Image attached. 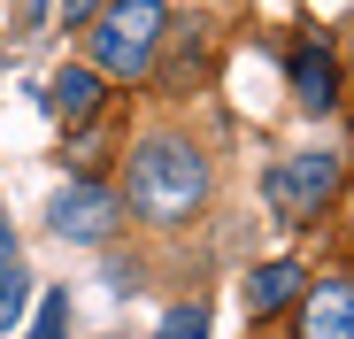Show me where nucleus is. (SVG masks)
<instances>
[{
	"instance_id": "f257e3e1",
	"label": "nucleus",
	"mask_w": 354,
	"mask_h": 339,
	"mask_svg": "<svg viewBox=\"0 0 354 339\" xmlns=\"http://www.w3.org/2000/svg\"><path fill=\"white\" fill-rule=\"evenodd\" d=\"M201 193H208V170H201V154H193L185 139H147V147L131 154V208H139V216L185 223V216L201 208Z\"/></svg>"
},
{
	"instance_id": "f03ea898",
	"label": "nucleus",
	"mask_w": 354,
	"mask_h": 339,
	"mask_svg": "<svg viewBox=\"0 0 354 339\" xmlns=\"http://www.w3.org/2000/svg\"><path fill=\"white\" fill-rule=\"evenodd\" d=\"M162 31H169V8H162V0H108V8L93 16V70H108V77H147Z\"/></svg>"
},
{
	"instance_id": "7ed1b4c3",
	"label": "nucleus",
	"mask_w": 354,
	"mask_h": 339,
	"mask_svg": "<svg viewBox=\"0 0 354 339\" xmlns=\"http://www.w3.org/2000/svg\"><path fill=\"white\" fill-rule=\"evenodd\" d=\"M331 193H339V154H324V147L285 154V162L270 170V208H277L285 223H308Z\"/></svg>"
},
{
	"instance_id": "20e7f679",
	"label": "nucleus",
	"mask_w": 354,
	"mask_h": 339,
	"mask_svg": "<svg viewBox=\"0 0 354 339\" xmlns=\"http://www.w3.org/2000/svg\"><path fill=\"white\" fill-rule=\"evenodd\" d=\"M115 208H124V201H115L108 185H62V193H54V232H62V239H77V247H100L108 232H115Z\"/></svg>"
},
{
	"instance_id": "39448f33",
	"label": "nucleus",
	"mask_w": 354,
	"mask_h": 339,
	"mask_svg": "<svg viewBox=\"0 0 354 339\" xmlns=\"http://www.w3.org/2000/svg\"><path fill=\"white\" fill-rule=\"evenodd\" d=\"M301 339H354V277H316L301 293Z\"/></svg>"
},
{
	"instance_id": "423d86ee",
	"label": "nucleus",
	"mask_w": 354,
	"mask_h": 339,
	"mask_svg": "<svg viewBox=\"0 0 354 339\" xmlns=\"http://www.w3.org/2000/svg\"><path fill=\"white\" fill-rule=\"evenodd\" d=\"M46 108L62 124H85L93 108H100V70H54L46 77Z\"/></svg>"
},
{
	"instance_id": "0eeeda50",
	"label": "nucleus",
	"mask_w": 354,
	"mask_h": 339,
	"mask_svg": "<svg viewBox=\"0 0 354 339\" xmlns=\"http://www.w3.org/2000/svg\"><path fill=\"white\" fill-rule=\"evenodd\" d=\"M292 293H301V262H262V270L247 277V316L262 324V316H277Z\"/></svg>"
},
{
	"instance_id": "6e6552de",
	"label": "nucleus",
	"mask_w": 354,
	"mask_h": 339,
	"mask_svg": "<svg viewBox=\"0 0 354 339\" xmlns=\"http://www.w3.org/2000/svg\"><path fill=\"white\" fill-rule=\"evenodd\" d=\"M292 93H301L308 108H331L339 100V70H331L324 46H292Z\"/></svg>"
},
{
	"instance_id": "1a4fd4ad",
	"label": "nucleus",
	"mask_w": 354,
	"mask_h": 339,
	"mask_svg": "<svg viewBox=\"0 0 354 339\" xmlns=\"http://www.w3.org/2000/svg\"><path fill=\"white\" fill-rule=\"evenodd\" d=\"M154 339H208V301H185V309H169Z\"/></svg>"
},
{
	"instance_id": "9d476101",
	"label": "nucleus",
	"mask_w": 354,
	"mask_h": 339,
	"mask_svg": "<svg viewBox=\"0 0 354 339\" xmlns=\"http://www.w3.org/2000/svg\"><path fill=\"white\" fill-rule=\"evenodd\" d=\"M31 339H70V293H46V301H39Z\"/></svg>"
},
{
	"instance_id": "9b49d317",
	"label": "nucleus",
	"mask_w": 354,
	"mask_h": 339,
	"mask_svg": "<svg viewBox=\"0 0 354 339\" xmlns=\"http://www.w3.org/2000/svg\"><path fill=\"white\" fill-rule=\"evenodd\" d=\"M24 301H31V277L8 262V270H0V324H16V316H24Z\"/></svg>"
},
{
	"instance_id": "f8f14e48",
	"label": "nucleus",
	"mask_w": 354,
	"mask_h": 339,
	"mask_svg": "<svg viewBox=\"0 0 354 339\" xmlns=\"http://www.w3.org/2000/svg\"><path fill=\"white\" fill-rule=\"evenodd\" d=\"M100 8H108V0H62V24H93Z\"/></svg>"
},
{
	"instance_id": "ddd939ff",
	"label": "nucleus",
	"mask_w": 354,
	"mask_h": 339,
	"mask_svg": "<svg viewBox=\"0 0 354 339\" xmlns=\"http://www.w3.org/2000/svg\"><path fill=\"white\" fill-rule=\"evenodd\" d=\"M16 262V232H8V216H0V270Z\"/></svg>"
}]
</instances>
